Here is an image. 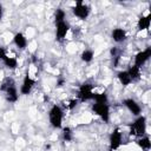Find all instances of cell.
Segmentation results:
<instances>
[{
  "label": "cell",
  "mask_w": 151,
  "mask_h": 151,
  "mask_svg": "<svg viewBox=\"0 0 151 151\" xmlns=\"http://www.w3.org/2000/svg\"><path fill=\"white\" fill-rule=\"evenodd\" d=\"M150 24H151V15H150V13H147L145 15L139 17L138 22H137V27L139 31H146L150 27Z\"/></svg>",
  "instance_id": "5bb4252c"
},
{
  "label": "cell",
  "mask_w": 151,
  "mask_h": 151,
  "mask_svg": "<svg viewBox=\"0 0 151 151\" xmlns=\"http://www.w3.org/2000/svg\"><path fill=\"white\" fill-rule=\"evenodd\" d=\"M13 42H14V45H15L18 48H20V50H25V48L27 47V44H28L26 35H25L24 33H21V32H18V33L14 34V37H13Z\"/></svg>",
  "instance_id": "4fadbf2b"
},
{
  "label": "cell",
  "mask_w": 151,
  "mask_h": 151,
  "mask_svg": "<svg viewBox=\"0 0 151 151\" xmlns=\"http://www.w3.org/2000/svg\"><path fill=\"white\" fill-rule=\"evenodd\" d=\"M92 110L93 112L101 119L104 120L105 123H107L110 120V106L107 103H94L93 106H92Z\"/></svg>",
  "instance_id": "5b68a950"
},
{
  "label": "cell",
  "mask_w": 151,
  "mask_h": 151,
  "mask_svg": "<svg viewBox=\"0 0 151 151\" xmlns=\"http://www.w3.org/2000/svg\"><path fill=\"white\" fill-rule=\"evenodd\" d=\"M126 71H127V73H129V76H130V78L132 79V81L140 78V74H142L140 67H138V66H136V65H131V66H129V68H127Z\"/></svg>",
  "instance_id": "e0dca14e"
},
{
  "label": "cell",
  "mask_w": 151,
  "mask_h": 151,
  "mask_svg": "<svg viewBox=\"0 0 151 151\" xmlns=\"http://www.w3.org/2000/svg\"><path fill=\"white\" fill-rule=\"evenodd\" d=\"M34 84H35V80L33 78H31L28 74L25 76L22 83H21V86H20V93L24 94V96H27L31 93L32 88L34 87Z\"/></svg>",
  "instance_id": "8fae6325"
},
{
  "label": "cell",
  "mask_w": 151,
  "mask_h": 151,
  "mask_svg": "<svg viewBox=\"0 0 151 151\" xmlns=\"http://www.w3.org/2000/svg\"><path fill=\"white\" fill-rule=\"evenodd\" d=\"M78 99H73V100H71L70 103H68V105H67V109H70V110H72V109H74L76 106H77V104H78Z\"/></svg>",
  "instance_id": "603a6c76"
},
{
  "label": "cell",
  "mask_w": 151,
  "mask_h": 151,
  "mask_svg": "<svg viewBox=\"0 0 151 151\" xmlns=\"http://www.w3.org/2000/svg\"><path fill=\"white\" fill-rule=\"evenodd\" d=\"M68 31H70V25L66 21H60L55 24V38L58 40L65 39Z\"/></svg>",
  "instance_id": "30bf717a"
},
{
  "label": "cell",
  "mask_w": 151,
  "mask_h": 151,
  "mask_svg": "<svg viewBox=\"0 0 151 151\" xmlns=\"http://www.w3.org/2000/svg\"><path fill=\"white\" fill-rule=\"evenodd\" d=\"M2 15H4V6L0 4V20L2 19Z\"/></svg>",
  "instance_id": "d4e9b609"
},
{
  "label": "cell",
  "mask_w": 151,
  "mask_h": 151,
  "mask_svg": "<svg viewBox=\"0 0 151 151\" xmlns=\"http://www.w3.org/2000/svg\"><path fill=\"white\" fill-rule=\"evenodd\" d=\"M94 58V53L92 50H84L80 54V59L84 61V63H90L92 61Z\"/></svg>",
  "instance_id": "d6986e66"
},
{
  "label": "cell",
  "mask_w": 151,
  "mask_h": 151,
  "mask_svg": "<svg viewBox=\"0 0 151 151\" xmlns=\"http://www.w3.org/2000/svg\"><path fill=\"white\" fill-rule=\"evenodd\" d=\"M7 57V53H6V50L4 47H0V60L2 61L5 58Z\"/></svg>",
  "instance_id": "cb8c5ba5"
},
{
  "label": "cell",
  "mask_w": 151,
  "mask_h": 151,
  "mask_svg": "<svg viewBox=\"0 0 151 151\" xmlns=\"http://www.w3.org/2000/svg\"><path fill=\"white\" fill-rule=\"evenodd\" d=\"M48 119L50 124L54 129L63 127V119H64V111L59 105H52L48 110Z\"/></svg>",
  "instance_id": "6da1fadb"
},
{
  "label": "cell",
  "mask_w": 151,
  "mask_h": 151,
  "mask_svg": "<svg viewBox=\"0 0 151 151\" xmlns=\"http://www.w3.org/2000/svg\"><path fill=\"white\" fill-rule=\"evenodd\" d=\"M72 12H73V14H74L78 19L85 20V19L88 18V15H90V13H91V8H90V6L86 5L85 2H83V1H77L76 5H74V7L72 8Z\"/></svg>",
  "instance_id": "277c9868"
},
{
  "label": "cell",
  "mask_w": 151,
  "mask_h": 151,
  "mask_svg": "<svg viewBox=\"0 0 151 151\" xmlns=\"http://www.w3.org/2000/svg\"><path fill=\"white\" fill-rule=\"evenodd\" d=\"M123 104H124V106H125L133 116L138 117V116L142 114V106H140L133 98H126V99H124V100H123Z\"/></svg>",
  "instance_id": "9c48e42d"
},
{
  "label": "cell",
  "mask_w": 151,
  "mask_h": 151,
  "mask_svg": "<svg viewBox=\"0 0 151 151\" xmlns=\"http://www.w3.org/2000/svg\"><path fill=\"white\" fill-rule=\"evenodd\" d=\"M109 142H110V149L111 150H118L123 144V134H122V132L118 129L113 130L111 132V134H110Z\"/></svg>",
  "instance_id": "52a82bcc"
},
{
  "label": "cell",
  "mask_w": 151,
  "mask_h": 151,
  "mask_svg": "<svg viewBox=\"0 0 151 151\" xmlns=\"http://www.w3.org/2000/svg\"><path fill=\"white\" fill-rule=\"evenodd\" d=\"M65 17H66L65 11L61 9V8H58V9L55 11V14H54L55 24H57V22H60V21H65Z\"/></svg>",
  "instance_id": "44dd1931"
},
{
  "label": "cell",
  "mask_w": 151,
  "mask_h": 151,
  "mask_svg": "<svg viewBox=\"0 0 151 151\" xmlns=\"http://www.w3.org/2000/svg\"><path fill=\"white\" fill-rule=\"evenodd\" d=\"M111 38H112V40L114 41V42H123V41H125L126 40V38H127V33H126V31L124 29V28H122V27H116V28H113L112 29V32H111Z\"/></svg>",
  "instance_id": "7c38bea8"
},
{
  "label": "cell",
  "mask_w": 151,
  "mask_h": 151,
  "mask_svg": "<svg viewBox=\"0 0 151 151\" xmlns=\"http://www.w3.org/2000/svg\"><path fill=\"white\" fill-rule=\"evenodd\" d=\"M6 86H2V90H5V93H6V99L9 101V103H15L19 98V93H18V90L17 87L14 86L13 83H7V84H4Z\"/></svg>",
  "instance_id": "ba28073f"
},
{
  "label": "cell",
  "mask_w": 151,
  "mask_h": 151,
  "mask_svg": "<svg viewBox=\"0 0 151 151\" xmlns=\"http://www.w3.org/2000/svg\"><path fill=\"white\" fill-rule=\"evenodd\" d=\"M110 151H117V150H111V149H110Z\"/></svg>",
  "instance_id": "484cf974"
},
{
  "label": "cell",
  "mask_w": 151,
  "mask_h": 151,
  "mask_svg": "<svg viewBox=\"0 0 151 151\" xmlns=\"http://www.w3.org/2000/svg\"><path fill=\"white\" fill-rule=\"evenodd\" d=\"M94 96L93 92V85L90 83H84L80 85L79 90H78V94L77 98L80 101H87V100H92Z\"/></svg>",
  "instance_id": "3957f363"
},
{
  "label": "cell",
  "mask_w": 151,
  "mask_h": 151,
  "mask_svg": "<svg viewBox=\"0 0 151 151\" xmlns=\"http://www.w3.org/2000/svg\"><path fill=\"white\" fill-rule=\"evenodd\" d=\"M137 144H138V146H139L142 150H144V151H149V150L151 149V140H150L149 136H146V134L139 137V139L137 140Z\"/></svg>",
  "instance_id": "2e32d148"
},
{
  "label": "cell",
  "mask_w": 151,
  "mask_h": 151,
  "mask_svg": "<svg viewBox=\"0 0 151 151\" xmlns=\"http://www.w3.org/2000/svg\"><path fill=\"white\" fill-rule=\"evenodd\" d=\"M150 57H151V48L150 47H146L145 50L139 51L134 55V58H133V65H136V66H138V67L142 68V66L150 59Z\"/></svg>",
  "instance_id": "8992f818"
},
{
  "label": "cell",
  "mask_w": 151,
  "mask_h": 151,
  "mask_svg": "<svg viewBox=\"0 0 151 151\" xmlns=\"http://www.w3.org/2000/svg\"><path fill=\"white\" fill-rule=\"evenodd\" d=\"M130 133L133 136H145L146 133V118L144 116H138L136 118V120L131 124V129H130Z\"/></svg>",
  "instance_id": "7a4b0ae2"
},
{
  "label": "cell",
  "mask_w": 151,
  "mask_h": 151,
  "mask_svg": "<svg viewBox=\"0 0 151 151\" xmlns=\"http://www.w3.org/2000/svg\"><path fill=\"white\" fill-rule=\"evenodd\" d=\"M117 78L119 80V83L123 85V86H129L131 83H132V79L130 78L129 73L126 70H123V71H119L117 73Z\"/></svg>",
  "instance_id": "9a60e30c"
},
{
  "label": "cell",
  "mask_w": 151,
  "mask_h": 151,
  "mask_svg": "<svg viewBox=\"0 0 151 151\" xmlns=\"http://www.w3.org/2000/svg\"><path fill=\"white\" fill-rule=\"evenodd\" d=\"M92 100H94V103H100V104H103V103H107L109 98H107V94H106L105 92H101V93H94Z\"/></svg>",
  "instance_id": "ffe728a7"
},
{
  "label": "cell",
  "mask_w": 151,
  "mask_h": 151,
  "mask_svg": "<svg viewBox=\"0 0 151 151\" xmlns=\"http://www.w3.org/2000/svg\"><path fill=\"white\" fill-rule=\"evenodd\" d=\"M72 136H73V133H72V130L70 127H64L63 129V138H64V140L71 142L72 140Z\"/></svg>",
  "instance_id": "7402d4cb"
},
{
  "label": "cell",
  "mask_w": 151,
  "mask_h": 151,
  "mask_svg": "<svg viewBox=\"0 0 151 151\" xmlns=\"http://www.w3.org/2000/svg\"><path fill=\"white\" fill-rule=\"evenodd\" d=\"M2 63H4V65H5L7 68H9V70H15V68L18 67V60H17V58H14V57L7 55V57L2 60Z\"/></svg>",
  "instance_id": "ac0fdd59"
}]
</instances>
